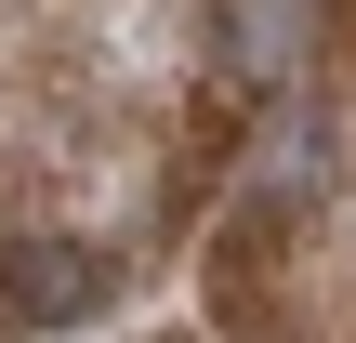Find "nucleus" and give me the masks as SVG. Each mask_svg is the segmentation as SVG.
Here are the masks:
<instances>
[{
    "label": "nucleus",
    "instance_id": "3",
    "mask_svg": "<svg viewBox=\"0 0 356 343\" xmlns=\"http://www.w3.org/2000/svg\"><path fill=\"white\" fill-rule=\"evenodd\" d=\"M343 13H356V0H343Z\"/></svg>",
    "mask_w": 356,
    "mask_h": 343
},
{
    "label": "nucleus",
    "instance_id": "1",
    "mask_svg": "<svg viewBox=\"0 0 356 343\" xmlns=\"http://www.w3.org/2000/svg\"><path fill=\"white\" fill-rule=\"evenodd\" d=\"M106 291H119L106 251H79V238H0V330H79Z\"/></svg>",
    "mask_w": 356,
    "mask_h": 343
},
{
    "label": "nucleus",
    "instance_id": "2",
    "mask_svg": "<svg viewBox=\"0 0 356 343\" xmlns=\"http://www.w3.org/2000/svg\"><path fill=\"white\" fill-rule=\"evenodd\" d=\"M291 40H304V0H225V40H211V53H225L238 79H277Z\"/></svg>",
    "mask_w": 356,
    "mask_h": 343
}]
</instances>
